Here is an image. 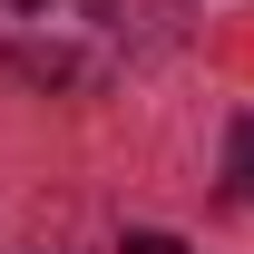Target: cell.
<instances>
[{
	"label": "cell",
	"mask_w": 254,
	"mask_h": 254,
	"mask_svg": "<svg viewBox=\"0 0 254 254\" xmlns=\"http://www.w3.org/2000/svg\"><path fill=\"white\" fill-rule=\"evenodd\" d=\"M127 254H186L176 235H127Z\"/></svg>",
	"instance_id": "cell-3"
},
{
	"label": "cell",
	"mask_w": 254,
	"mask_h": 254,
	"mask_svg": "<svg viewBox=\"0 0 254 254\" xmlns=\"http://www.w3.org/2000/svg\"><path fill=\"white\" fill-rule=\"evenodd\" d=\"M225 186L254 205V118H235V137H225Z\"/></svg>",
	"instance_id": "cell-2"
},
{
	"label": "cell",
	"mask_w": 254,
	"mask_h": 254,
	"mask_svg": "<svg viewBox=\"0 0 254 254\" xmlns=\"http://www.w3.org/2000/svg\"><path fill=\"white\" fill-rule=\"evenodd\" d=\"M127 59V20L118 0H0V68L30 88H108Z\"/></svg>",
	"instance_id": "cell-1"
}]
</instances>
